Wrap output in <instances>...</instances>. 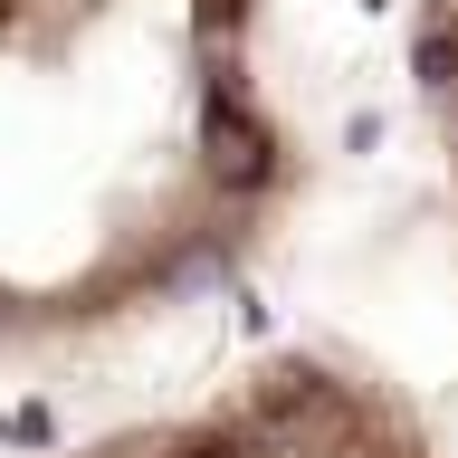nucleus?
Wrapping results in <instances>:
<instances>
[{
	"instance_id": "nucleus-3",
	"label": "nucleus",
	"mask_w": 458,
	"mask_h": 458,
	"mask_svg": "<svg viewBox=\"0 0 458 458\" xmlns=\"http://www.w3.org/2000/svg\"><path fill=\"white\" fill-rule=\"evenodd\" d=\"M411 106H420L439 200H449V239H458V0H420L411 10Z\"/></svg>"
},
{
	"instance_id": "nucleus-1",
	"label": "nucleus",
	"mask_w": 458,
	"mask_h": 458,
	"mask_svg": "<svg viewBox=\"0 0 458 458\" xmlns=\"http://www.w3.org/2000/svg\"><path fill=\"white\" fill-rule=\"evenodd\" d=\"M296 200L267 0H0V363L210 306Z\"/></svg>"
},
{
	"instance_id": "nucleus-2",
	"label": "nucleus",
	"mask_w": 458,
	"mask_h": 458,
	"mask_svg": "<svg viewBox=\"0 0 458 458\" xmlns=\"http://www.w3.org/2000/svg\"><path fill=\"white\" fill-rule=\"evenodd\" d=\"M57 458H458V449L411 401V382H392L382 363L335 353V344H286Z\"/></svg>"
}]
</instances>
